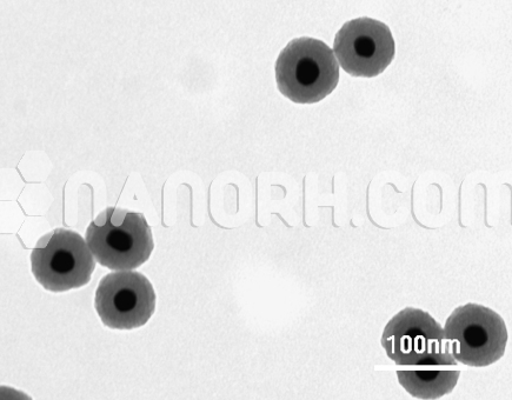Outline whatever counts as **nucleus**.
Returning <instances> with one entry per match:
<instances>
[{"label":"nucleus","mask_w":512,"mask_h":400,"mask_svg":"<svg viewBox=\"0 0 512 400\" xmlns=\"http://www.w3.org/2000/svg\"><path fill=\"white\" fill-rule=\"evenodd\" d=\"M279 91L292 102H321L336 89L339 69L329 46L314 38L291 40L276 63Z\"/></svg>","instance_id":"obj_1"},{"label":"nucleus","mask_w":512,"mask_h":400,"mask_svg":"<svg viewBox=\"0 0 512 400\" xmlns=\"http://www.w3.org/2000/svg\"><path fill=\"white\" fill-rule=\"evenodd\" d=\"M86 243L97 262L115 271H130L148 262L155 244L142 213L106 209L86 230Z\"/></svg>","instance_id":"obj_2"},{"label":"nucleus","mask_w":512,"mask_h":400,"mask_svg":"<svg viewBox=\"0 0 512 400\" xmlns=\"http://www.w3.org/2000/svg\"><path fill=\"white\" fill-rule=\"evenodd\" d=\"M443 330L452 357L472 368L495 364L507 349L509 336L503 318L480 304L457 308Z\"/></svg>","instance_id":"obj_3"},{"label":"nucleus","mask_w":512,"mask_h":400,"mask_svg":"<svg viewBox=\"0 0 512 400\" xmlns=\"http://www.w3.org/2000/svg\"><path fill=\"white\" fill-rule=\"evenodd\" d=\"M31 266L33 276L45 290L59 293L88 285L96 262L81 235L56 229L32 250Z\"/></svg>","instance_id":"obj_4"},{"label":"nucleus","mask_w":512,"mask_h":400,"mask_svg":"<svg viewBox=\"0 0 512 400\" xmlns=\"http://www.w3.org/2000/svg\"><path fill=\"white\" fill-rule=\"evenodd\" d=\"M95 308L103 324L110 329L141 328L156 310L154 286L139 272L110 273L99 283Z\"/></svg>","instance_id":"obj_5"},{"label":"nucleus","mask_w":512,"mask_h":400,"mask_svg":"<svg viewBox=\"0 0 512 400\" xmlns=\"http://www.w3.org/2000/svg\"><path fill=\"white\" fill-rule=\"evenodd\" d=\"M334 50L342 69L354 77L381 75L395 58L389 26L368 17L350 20L338 31Z\"/></svg>","instance_id":"obj_6"},{"label":"nucleus","mask_w":512,"mask_h":400,"mask_svg":"<svg viewBox=\"0 0 512 400\" xmlns=\"http://www.w3.org/2000/svg\"><path fill=\"white\" fill-rule=\"evenodd\" d=\"M382 346L398 366H411L421 359L449 349L444 330L430 313L407 308L398 312L385 326Z\"/></svg>","instance_id":"obj_7"},{"label":"nucleus","mask_w":512,"mask_h":400,"mask_svg":"<svg viewBox=\"0 0 512 400\" xmlns=\"http://www.w3.org/2000/svg\"><path fill=\"white\" fill-rule=\"evenodd\" d=\"M405 368L397 372L398 382L410 396L418 399H440L449 395L461 376L457 360L449 349L431 353Z\"/></svg>","instance_id":"obj_8"}]
</instances>
